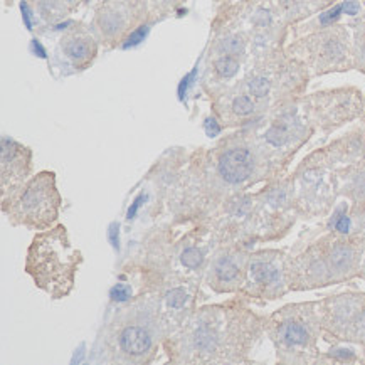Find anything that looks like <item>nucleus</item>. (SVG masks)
I'll use <instances>...</instances> for the list:
<instances>
[{
	"mask_svg": "<svg viewBox=\"0 0 365 365\" xmlns=\"http://www.w3.org/2000/svg\"><path fill=\"white\" fill-rule=\"evenodd\" d=\"M195 74H197V68L192 69V71L187 74V76L180 81V84H179V98H180V100H184V96H185V93H187V88H189V84L192 83V79L195 78Z\"/></svg>",
	"mask_w": 365,
	"mask_h": 365,
	"instance_id": "4be33fe9",
	"label": "nucleus"
},
{
	"mask_svg": "<svg viewBox=\"0 0 365 365\" xmlns=\"http://www.w3.org/2000/svg\"><path fill=\"white\" fill-rule=\"evenodd\" d=\"M341 6H344V12L347 14V16H355L360 9L359 2H355V0H347V2H344Z\"/></svg>",
	"mask_w": 365,
	"mask_h": 365,
	"instance_id": "a878e982",
	"label": "nucleus"
},
{
	"mask_svg": "<svg viewBox=\"0 0 365 365\" xmlns=\"http://www.w3.org/2000/svg\"><path fill=\"white\" fill-rule=\"evenodd\" d=\"M250 91L252 96L263 98L269 91V81L266 78H255L250 81Z\"/></svg>",
	"mask_w": 365,
	"mask_h": 365,
	"instance_id": "2eb2a0df",
	"label": "nucleus"
},
{
	"mask_svg": "<svg viewBox=\"0 0 365 365\" xmlns=\"http://www.w3.org/2000/svg\"><path fill=\"white\" fill-rule=\"evenodd\" d=\"M147 34H148V27L147 26L138 27L137 31L130 34V37H128V39H126L123 48L126 49V48H133V46H138L140 42H143V39H145V37H147Z\"/></svg>",
	"mask_w": 365,
	"mask_h": 365,
	"instance_id": "f3484780",
	"label": "nucleus"
},
{
	"mask_svg": "<svg viewBox=\"0 0 365 365\" xmlns=\"http://www.w3.org/2000/svg\"><path fill=\"white\" fill-rule=\"evenodd\" d=\"M143 200H145V195H138V197L133 200V204H132V205H130L128 212H126V217H128V219H133L135 216H137V212H138L140 205H142V202H143Z\"/></svg>",
	"mask_w": 365,
	"mask_h": 365,
	"instance_id": "393cba45",
	"label": "nucleus"
},
{
	"mask_svg": "<svg viewBox=\"0 0 365 365\" xmlns=\"http://www.w3.org/2000/svg\"><path fill=\"white\" fill-rule=\"evenodd\" d=\"M108 236H110L111 245H113V246L116 247V250H118V224H113V226L110 227Z\"/></svg>",
	"mask_w": 365,
	"mask_h": 365,
	"instance_id": "cd10ccee",
	"label": "nucleus"
},
{
	"mask_svg": "<svg viewBox=\"0 0 365 365\" xmlns=\"http://www.w3.org/2000/svg\"><path fill=\"white\" fill-rule=\"evenodd\" d=\"M334 355H335V357H340V359H352L354 357V354L350 352V350H336Z\"/></svg>",
	"mask_w": 365,
	"mask_h": 365,
	"instance_id": "7c9ffc66",
	"label": "nucleus"
},
{
	"mask_svg": "<svg viewBox=\"0 0 365 365\" xmlns=\"http://www.w3.org/2000/svg\"><path fill=\"white\" fill-rule=\"evenodd\" d=\"M187 298H189V297H187V293L180 288L170 289V292L167 293V303L172 308H182L187 303Z\"/></svg>",
	"mask_w": 365,
	"mask_h": 365,
	"instance_id": "dca6fc26",
	"label": "nucleus"
},
{
	"mask_svg": "<svg viewBox=\"0 0 365 365\" xmlns=\"http://www.w3.org/2000/svg\"><path fill=\"white\" fill-rule=\"evenodd\" d=\"M118 344L125 354L138 357V355H145L152 349V335L143 327H126L120 334Z\"/></svg>",
	"mask_w": 365,
	"mask_h": 365,
	"instance_id": "20e7f679",
	"label": "nucleus"
},
{
	"mask_svg": "<svg viewBox=\"0 0 365 365\" xmlns=\"http://www.w3.org/2000/svg\"><path fill=\"white\" fill-rule=\"evenodd\" d=\"M216 71L219 73V76L222 78H232L234 74L237 73V69H240V63H237L234 58H229V56H222V58H219L216 61Z\"/></svg>",
	"mask_w": 365,
	"mask_h": 365,
	"instance_id": "9d476101",
	"label": "nucleus"
},
{
	"mask_svg": "<svg viewBox=\"0 0 365 365\" xmlns=\"http://www.w3.org/2000/svg\"><path fill=\"white\" fill-rule=\"evenodd\" d=\"M266 142L273 145V147H283L288 142V132L283 126H271L268 132H266Z\"/></svg>",
	"mask_w": 365,
	"mask_h": 365,
	"instance_id": "ddd939ff",
	"label": "nucleus"
},
{
	"mask_svg": "<svg viewBox=\"0 0 365 365\" xmlns=\"http://www.w3.org/2000/svg\"><path fill=\"white\" fill-rule=\"evenodd\" d=\"M32 51H34L36 56H39V58H42V59L48 58V56H46V49L42 48V44L37 39L32 41Z\"/></svg>",
	"mask_w": 365,
	"mask_h": 365,
	"instance_id": "c756f323",
	"label": "nucleus"
},
{
	"mask_svg": "<svg viewBox=\"0 0 365 365\" xmlns=\"http://www.w3.org/2000/svg\"><path fill=\"white\" fill-rule=\"evenodd\" d=\"M59 195L54 189L53 175L42 174L27 187L17 205L19 221L44 227L58 216Z\"/></svg>",
	"mask_w": 365,
	"mask_h": 365,
	"instance_id": "f03ea898",
	"label": "nucleus"
},
{
	"mask_svg": "<svg viewBox=\"0 0 365 365\" xmlns=\"http://www.w3.org/2000/svg\"><path fill=\"white\" fill-rule=\"evenodd\" d=\"M192 341H194V347L197 349L200 354H210L217 349L219 336L212 327L200 325L195 329L194 335H192Z\"/></svg>",
	"mask_w": 365,
	"mask_h": 365,
	"instance_id": "39448f33",
	"label": "nucleus"
},
{
	"mask_svg": "<svg viewBox=\"0 0 365 365\" xmlns=\"http://www.w3.org/2000/svg\"><path fill=\"white\" fill-rule=\"evenodd\" d=\"M279 336L288 345H305L308 341V331L299 324H284L279 329Z\"/></svg>",
	"mask_w": 365,
	"mask_h": 365,
	"instance_id": "423d86ee",
	"label": "nucleus"
},
{
	"mask_svg": "<svg viewBox=\"0 0 365 365\" xmlns=\"http://www.w3.org/2000/svg\"><path fill=\"white\" fill-rule=\"evenodd\" d=\"M352 259H354L352 250H350L349 246H344V245L335 246V250L331 251V255H330L331 266H334L335 269H340V271L347 269L350 263H352Z\"/></svg>",
	"mask_w": 365,
	"mask_h": 365,
	"instance_id": "6e6552de",
	"label": "nucleus"
},
{
	"mask_svg": "<svg viewBox=\"0 0 365 365\" xmlns=\"http://www.w3.org/2000/svg\"><path fill=\"white\" fill-rule=\"evenodd\" d=\"M335 227H336V231H340V232H349L350 219L345 216L344 212H339L335 219Z\"/></svg>",
	"mask_w": 365,
	"mask_h": 365,
	"instance_id": "5701e85b",
	"label": "nucleus"
},
{
	"mask_svg": "<svg viewBox=\"0 0 365 365\" xmlns=\"http://www.w3.org/2000/svg\"><path fill=\"white\" fill-rule=\"evenodd\" d=\"M130 294H132V292H130V287H126V284H123V283L116 284V287L111 288V292H110V297H111V299H115V302H125V299L130 298Z\"/></svg>",
	"mask_w": 365,
	"mask_h": 365,
	"instance_id": "a211bd4d",
	"label": "nucleus"
},
{
	"mask_svg": "<svg viewBox=\"0 0 365 365\" xmlns=\"http://www.w3.org/2000/svg\"><path fill=\"white\" fill-rule=\"evenodd\" d=\"M341 12H344V6H336L334 9H330V11H327L325 14H322L320 22L324 26H329V24H331V22L336 21V19L340 17Z\"/></svg>",
	"mask_w": 365,
	"mask_h": 365,
	"instance_id": "aec40b11",
	"label": "nucleus"
},
{
	"mask_svg": "<svg viewBox=\"0 0 365 365\" xmlns=\"http://www.w3.org/2000/svg\"><path fill=\"white\" fill-rule=\"evenodd\" d=\"M216 274L221 282H232L237 276V266L229 259H221L216 266Z\"/></svg>",
	"mask_w": 365,
	"mask_h": 365,
	"instance_id": "9b49d317",
	"label": "nucleus"
},
{
	"mask_svg": "<svg viewBox=\"0 0 365 365\" xmlns=\"http://www.w3.org/2000/svg\"><path fill=\"white\" fill-rule=\"evenodd\" d=\"M182 263L184 266H187L189 269H197L200 264L204 263V255L202 251L195 250V247H189V250H185L182 252Z\"/></svg>",
	"mask_w": 365,
	"mask_h": 365,
	"instance_id": "f8f14e48",
	"label": "nucleus"
},
{
	"mask_svg": "<svg viewBox=\"0 0 365 365\" xmlns=\"http://www.w3.org/2000/svg\"><path fill=\"white\" fill-rule=\"evenodd\" d=\"M69 24H71V22H64V24H61V26H56V29H63V27H68Z\"/></svg>",
	"mask_w": 365,
	"mask_h": 365,
	"instance_id": "2f4dec72",
	"label": "nucleus"
},
{
	"mask_svg": "<svg viewBox=\"0 0 365 365\" xmlns=\"http://www.w3.org/2000/svg\"><path fill=\"white\" fill-rule=\"evenodd\" d=\"M66 54L73 61H76V63H78V61L88 59V58H90V54H91L90 41H86V39H74L71 42H68Z\"/></svg>",
	"mask_w": 365,
	"mask_h": 365,
	"instance_id": "1a4fd4ad",
	"label": "nucleus"
},
{
	"mask_svg": "<svg viewBox=\"0 0 365 365\" xmlns=\"http://www.w3.org/2000/svg\"><path fill=\"white\" fill-rule=\"evenodd\" d=\"M222 49L226 51V53L229 54H237L241 53L242 51V41L240 39V37H227L226 41L222 42Z\"/></svg>",
	"mask_w": 365,
	"mask_h": 365,
	"instance_id": "6ab92c4d",
	"label": "nucleus"
},
{
	"mask_svg": "<svg viewBox=\"0 0 365 365\" xmlns=\"http://www.w3.org/2000/svg\"><path fill=\"white\" fill-rule=\"evenodd\" d=\"M251 274L257 283L263 284H271L278 279V271L268 263H252Z\"/></svg>",
	"mask_w": 365,
	"mask_h": 365,
	"instance_id": "0eeeda50",
	"label": "nucleus"
},
{
	"mask_svg": "<svg viewBox=\"0 0 365 365\" xmlns=\"http://www.w3.org/2000/svg\"><path fill=\"white\" fill-rule=\"evenodd\" d=\"M269 12L268 11H259L257 12V16L255 17V22H257V24L264 26V24H269Z\"/></svg>",
	"mask_w": 365,
	"mask_h": 365,
	"instance_id": "c85d7f7f",
	"label": "nucleus"
},
{
	"mask_svg": "<svg viewBox=\"0 0 365 365\" xmlns=\"http://www.w3.org/2000/svg\"><path fill=\"white\" fill-rule=\"evenodd\" d=\"M255 168V158L246 148L227 150L219 160V174L229 184H241L251 175Z\"/></svg>",
	"mask_w": 365,
	"mask_h": 365,
	"instance_id": "7ed1b4c3",
	"label": "nucleus"
},
{
	"mask_svg": "<svg viewBox=\"0 0 365 365\" xmlns=\"http://www.w3.org/2000/svg\"><path fill=\"white\" fill-rule=\"evenodd\" d=\"M81 255L69 242L66 227L37 234L27 252V273L36 287L53 298H64L71 293Z\"/></svg>",
	"mask_w": 365,
	"mask_h": 365,
	"instance_id": "f257e3e1",
	"label": "nucleus"
},
{
	"mask_svg": "<svg viewBox=\"0 0 365 365\" xmlns=\"http://www.w3.org/2000/svg\"><path fill=\"white\" fill-rule=\"evenodd\" d=\"M232 110H234V113L240 115V116L251 115L252 111H255V103H252L251 98H247V96H237L232 103Z\"/></svg>",
	"mask_w": 365,
	"mask_h": 365,
	"instance_id": "4468645a",
	"label": "nucleus"
},
{
	"mask_svg": "<svg viewBox=\"0 0 365 365\" xmlns=\"http://www.w3.org/2000/svg\"><path fill=\"white\" fill-rule=\"evenodd\" d=\"M364 54H365V48H364Z\"/></svg>",
	"mask_w": 365,
	"mask_h": 365,
	"instance_id": "473e14b6",
	"label": "nucleus"
},
{
	"mask_svg": "<svg viewBox=\"0 0 365 365\" xmlns=\"http://www.w3.org/2000/svg\"><path fill=\"white\" fill-rule=\"evenodd\" d=\"M21 11H22V19H24V24L27 29H32V21H31V11L27 7L26 2L21 4Z\"/></svg>",
	"mask_w": 365,
	"mask_h": 365,
	"instance_id": "bb28decb",
	"label": "nucleus"
},
{
	"mask_svg": "<svg viewBox=\"0 0 365 365\" xmlns=\"http://www.w3.org/2000/svg\"><path fill=\"white\" fill-rule=\"evenodd\" d=\"M101 27L106 32H116V31L120 29L118 17L113 16V14H110V16H105V17L101 19Z\"/></svg>",
	"mask_w": 365,
	"mask_h": 365,
	"instance_id": "412c9836",
	"label": "nucleus"
},
{
	"mask_svg": "<svg viewBox=\"0 0 365 365\" xmlns=\"http://www.w3.org/2000/svg\"><path fill=\"white\" fill-rule=\"evenodd\" d=\"M219 132H221V126L217 125V121L214 118H209L207 121H205V133L209 135L210 138L212 137H217Z\"/></svg>",
	"mask_w": 365,
	"mask_h": 365,
	"instance_id": "b1692460",
	"label": "nucleus"
}]
</instances>
